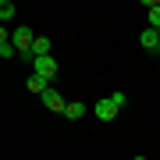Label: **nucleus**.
Segmentation results:
<instances>
[{"label": "nucleus", "instance_id": "nucleus-1", "mask_svg": "<svg viewBox=\"0 0 160 160\" xmlns=\"http://www.w3.org/2000/svg\"><path fill=\"white\" fill-rule=\"evenodd\" d=\"M92 114H96L100 121H114L118 118V103L110 100V96L107 100H96V103H92Z\"/></svg>", "mask_w": 160, "mask_h": 160}, {"label": "nucleus", "instance_id": "nucleus-2", "mask_svg": "<svg viewBox=\"0 0 160 160\" xmlns=\"http://www.w3.org/2000/svg\"><path fill=\"white\" fill-rule=\"evenodd\" d=\"M36 75H39V78H46V82H53V75H57V61L53 57H36Z\"/></svg>", "mask_w": 160, "mask_h": 160}, {"label": "nucleus", "instance_id": "nucleus-3", "mask_svg": "<svg viewBox=\"0 0 160 160\" xmlns=\"http://www.w3.org/2000/svg\"><path fill=\"white\" fill-rule=\"evenodd\" d=\"M11 43L18 46V53H29V50H32V43H36V36H32V29H14Z\"/></svg>", "mask_w": 160, "mask_h": 160}, {"label": "nucleus", "instance_id": "nucleus-4", "mask_svg": "<svg viewBox=\"0 0 160 160\" xmlns=\"http://www.w3.org/2000/svg\"><path fill=\"white\" fill-rule=\"evenodd\" d=\"M43 103H46V110H57V114H64V110H68V103H64V96H61V92L53 89V86H50V89L43 92Z\"/></svg>", "mask_w": 160, "mask_h": 160}, {"label": "nucleus", "instance_id": "nucleus-5", "mask_svg": "<svg viewBox=\"0 0 160 160\" xmlns=\"http://www.w3.org/2000/svg\"><path fill=\"white\" fill-rule=\"evenodd\" d=\"M139 43H142V50H160V32L157 29H142Z\"/></svg>", "mask_w": 160, "mask_h": 160}, {"label": "nucleus", "instance_id": "nucleus-6", "mask_svg": "<svg viewBox=\"0 0 160 160\" xmlns=\"http://www.w3.org/2000/svg\"><path fill=\"white\" fill-rule=\"evenodd\" d=\"M0 57H4V61H11V57H18V46L11 43V36H7V29L0 32Z\"/></svg>", "mask_w": 160, "mask_h": 160}, {"label": "nucleus", "instance_id": "nucleus-7", "mask_svg": "<svg viewBox=\"0 0 160 160\" xmlns=\"http://www.w3.org/2000/svg\"><path fill=\"white\" fill-rule=\"evenodd\" d=\"M50 43H53V39L36 36V43H32V57H50Z\"/></svg>", "mask_w": 160, "mask_h": 160}, {"label": "nucleus", "instance_id": "nucleus-8", "mask_svg": "<svg viewBox=\"0 0 160 160\" xmlns=\"http://www.w3.org/2000/svg\"><path fill=\"white\" fill-rule=\"evenodd\" d=\"M146 11H149V29L160 32V0H146Z\"/></svg>", "mask_w": 160, "mask_h": 160}, {"label": "nucleus", "instance_id": "nucleus-9", "mask_svg": "<svg viewBox=\"0 0 160 160\" xmlns=\"http://www.w3.org/2000/svg\"><path fill=\"white\" fill-rule=\"evenodd\" d=\"M25 86H29V92H36V96H43V92L50 89V82H46V78H39V75H32V78L25 82Z\"/></svg>", "mask_w": 160, "mask_h": 160}, {"label": "nucleus", "instance_id": "nucleus-10", "mask_svg": "<svg viewBox=\"0 0 160 160\" xmlns=\"http://www.w3.org/2000/svg\"><path fill=\"white\" fill-rule=\"evenodd\" d=\"M64 118H68V121H82V118H86V103H68Z\"/></svg>", "mask_w": 160, "mask_h": 160}, {"label": "nucleus", "instance_id": "nucleus-11", "mask_svg": "<svg viewBox=\"0 0 160 160\" xmlns=\"http://www.w3.org/2000/svg\"><path fill=\"white\" fill-rule=\"evenodd\" d=\"M14 11H18V7L11 4V0H0V22H11V18H14Z\"/></svg>", "mask_w": 160, "mask_h": 160}, {"label": "nucleus", "instance_id": "nucleus-12", "mask_svg": "<svg viewBox=\"0 0 160 160\" xmlns=\"http://www.w3.org/2000/svg\"><path fill=\"white\" fill-rule=\"evenodd\" d=\"M110 100L118 103V110H121V107H125V103H128V96H125V92H110Z\"/></svg>", "mask_w": 160, "mask_h": 160}, {"label": "nucleus", "instance_id": "nucleus-13", "mask_svg": "<svg viewBox=\"0 0 160 160\" xmlns=\"http://www.w3.org/2000/svg\"><path fill=\"white\" fill-rule=\"evenodd\" d=\"M132 160H146V157H132Z\"/></svg>", "mask_w": 160, "mask_h": 160}]
</instances>
